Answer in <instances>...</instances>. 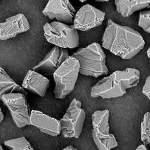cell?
Segmentation results:
<instances>
[{
    "label": "cell",
    "mask_w": 150,
    "mask_h": 150,
    "mask_svg": "<svg viewBox=\"0 0 150 150\" xmlns=\"http://www.w3.org/2000/svg\"><path fill=\"white\" fill-rule=\"evenodd\" d=\"M142 35L127 26L109 19L102 37V47L124 59L136 56L145 46Z\"/></svg>",
    "instance_id": "obj_1"
},
{
    "label": "cell",
    "mask_w": 150,
    "mask_h": 150,
    "mask_svg": "<svg viewBox=\"0 0 150 150\" xmlns=\"http://www.w3.org/2000/svg\"><path fill=\"white\" fill-rule=\"evenodd\" d=\"M71 57L78 60L80 73L82 75L98 78L109 73L106 65V55L98 43H93L86 47L79 49Z\"/></svg>",
    "instance_id": "obj_2"
},
{
    "label": "cell",
    "mask_w": 150,
    "mask_h": 150,
    "mask_svg": "<svg viewBox=\"0 0 150 150\" xmlns=\"http://www.w3.org/2000/svg\"><path fill=\"white\" fill-rule=\"evenodd\" d=\"M79 73L80 64L78 60L71 56L69 57L53 75L55 82V98H64L73 91Z\"/></svg>",
    "instance_id": "obj_3"
},
{
    "label": "cell",
    "mask_w": 150,
    "mask_h": 150,
    "mask_svg": "<svg viewBox=\"0 0 150 150\" xmlns=\"http://www.w3.org/2000/svg\"><path fill=\"white\" fill-rule=\"evenodd\" d=\"M44 35L46 40L52 45L62 48L74 49L79 45L78 30L73 25L54 21L43 26Z\"/></svg>",
    "instance_id": "obj_4"
},
{
    "label": "cell",
    "mask_w": 150,
    "mask_h": 150,
    "mask_svg": "<svg viewBox=\"0 0 150 150\" xmlns=\"http://www.w3.org/2000/svg\"><path fill=\"white\" fill-rule=\"evenodd\" d=\"M86 114L82 103L74 98L61 120V135L66 138L78 139L82 132Z\"/></svg>",
    "instance_id": "obj_5"
},
{
    "label": "cell",
    "mask_w": 150,
    "mask_h": 150,
    "mask_svg": "<svg viewBox=\"0 0 150 150\" xmlns=\"http://www.w3.org/2000/svg\"><path fill=\"white\" fill-rule=\"evenodd\" d=\"M0 98L9 110L12 119L18 127L22 128L31 125V113L25 95L22 93H11L0 96Z\"/></svg>",
    "instance_id": "obj_6"
},
{
    "label": "cell",
    "mask_w": 150,
    "mask_h": 150,
    "mask_svg": "<svg viewBox=\"0 0 150 150\" xmlns=\"http://www.w3.org/2000/svg\"><path fill=\"white\" fill-rule=\"evenodd\" d=\"M105 19V12L87 4L77 11L73 25L78 30L86 31L101 25Z\"/></svg>",
    "instance_id": "obj_7"
},
{
    "label": "cell",
    "mask_w": 150,
    "mask_h": 150,
    "mask_svg": "<svg viewBox=\"0 0 150 150\" xmlns=\"http://www.w3.org/2000/svg\"><path fill=\"white\" fill-rule=\"evenodd\" d=\"M77 12L69 0H49L43 14L50 19L64 23H73Z\"/></svg>",
    "instance_id": "obj_8"
},
{
    "label": "cell",
    "mask_w": 150,
    "mask_h": 150,
    "mask_svg": "<svg viewBox=\"0 0 150 150\" xmlns=\"http://www.w3.org/2000/svg\"><path fill=\"white\" fill-rule=\"evenodd\" d=\"M69 57L66 49L55 46L46 55L39 64L33 67V70L42 74L54 75Z\"/></svg>",
    "instance_id": "obj_9"
},
{
    "label": "cell",
    "mask_w": 150,
    "mask_h": 150,
    "mask_svg": "<svg viewBox=\"0 0 150 150\" xmlns=\"http://www.w3.org/2000/svg\"><path fill=\"white\" fill-rule=\"evenodd\" d=\"M126 89L118 82L112 74L100 80L93 86L91 96L93 98L101 97L102 98H117L126 93Z\"/></svg>",
    "instance_id": "obj_10"
},
{
    "label": "cell",
    "mask_w": 150,
    "mask_h": 150,
    "mask_svg": "<svg viewBox=\"0 0 150 150\" xmlns=\"http://www.w3.org/2000/svg\"><path fill=\"white\" fill-rule=\"evenodd\" d=\"M30 28L27 18L23 14L19 13L9 17L0 24V39L8 40L16 37L18 34L26 32Z\"/></svg>",
    "instance_id": "obj_11"
},
{
    "label": "cell",
    "mask_w": 150,
    "mask_h": 150,
    "mask_svg": "<svg viewBox=\"0 0 150 150\" xmlns=\"http://www.w3.org/2000/svg\"><path fill=\"white\" fill-rule=\"evenodd\" d=\"M30 122L32 126L49 136H57L61 134L60 121L40 111L33 110L31 112Z\"/></svg>",
    "instance_id": "obj_12"
},
{
    "label": "cell",
    "mask_w": 150,
    "mask_h": 150,
    "mask_svg": "<svg viewBox=\"0 0 150 150\" xmlns=\"http://www.w3.org/2000/svg\"><path fill=\"white\" fill-rule=\"evenodd\" d=\"M50 85V81L43 74L29 70L25 76L22 87L40 97H44Z\"/></svg>",
    "instance_id": "obj_13"
},
{
    "label": "cell",
    "mask_w": 150,
    "mask_h": 150,
    "mask_svg": "<svg viewBox=\"0 0 150 150\" xmlns=\"http://www.w3.org/2000/svg\"><path fill=\"white\" fill-rule=\"evenodd\" d=\"M118 13L122 17H129L134 12L147 8L150 0H115Z\"/></svg>",
    "instance_id": "obj_14"
},
{
    "label": "cell",
    "mask_w": 150,
    "mask_h": 150,
    "mask_svg": "<svg viewBox=\"0 0 150 150\" xmlns=\"http://www.w3.org/2000/svg\"><path fill=\"white\" fill-rule=\"evenodd\" d=\"M112 75L126 90L137 86L140 81V71L134 68H127L122 71L117 70Z\"/></svg>",
    "instance_id": "obj_15"
},
{
    "label": "cell",
    "mask_w": 150,
    "mask_h": 150,
    "mask_svg": "<svg viewBox=\"0 0 150 150\" xmlns=\"http://www.w3.org/2000/svg\"><path fill=\"white\" fill-rule=\"evenodd\" d=\"M109 110L105 109L94 112L92 115V126L93 127L92 132L100 135L109 134Z\"/></svg>",
    "instance_id": "obj_16"
},
{
    "label": "cell",
    "mask_w": 150,
    "mask_h": 150,
    "mask_svg": "<svg viewBox=\"0 0 150 150\" xmlns=\"http://www.w3.org/2000/svg\"><path fill=\"white\" fill-rule=\"evenodd\" d=\"M11 93H22L27 95V91L12 79L1 67L0 71V96Z\"/></svg>",
    "instance_id": "obj_17"
},
{
    "label": "cell",
    "mask_w": 150,
    "mask_h": 150,
    "mask_svg": "<svg viewBox=\"0 0 150 150\" xmlns=\"http://www.w3.org/2000/svg\"><path fill=\"white\" fill-rule=\"evenodd\" d=\"M92 135L93 141L98 150H111L118 146V142L113 134L100 135L92 132Z\"/></svg>",
    "instance_id": "obj_18"
},
{
    "label": "cell",
    "mask_w": 150,
    "mask_h": 150,
    "mask_svg": "<svg viewBox=\"0 0 150 150\" xmlns=\"http://www.w3.org/2000/svg\"><path fill=\"white\" fill-rule=\"evenodd\" d=\"M4 144L10 150H34L30 143L23 136L6 141Z\"/></svg>",
    "instance_id": "obj_19"
},
{
    "label": "cell",
    "mask_w": 150,
    "mask_h": 150,
    "mask_svg": "<svg viewBox=\"0 0 150 150\" xmlns=\"http://www.w3.org/2000/svg\"><path fill=\"white\" fill-rule=\"evenodd\" d=\"M141 140L145 145L150 144V112L144 115L141 126Z\"/></svg>",
    "instance_id": "obj_20"
},
{
    "label": "cell",
    "mask_w": 150,
    "mask_h": 150,
    "mask_svg": "<svg viewBox=\"0 0 150 150\" xmlns=\"http://www.w3.org/2000/svg\"><path fill=\"white\" fill-rule=\"evenodd\" d=\"M138 26L146 33H150V10L140 12Z\"/></svg>",
    "instance_id": "obj_21"
},
{
    "label": "cell",
    "mask_w": 150,
    "mask_h": 150,
    "mask_svg": "<svg viewBox=\"0 0 150 150\" xmlns=\"http://www.w3.org/2000/svg\"><path fill=\"white\" fill-rule=\"evenodd\" d=\"M142 93L150 100V75L147 77L145 81L142 89Z\"/></svg>",
    "instance_id": "obj_22"
},
{
    "label": "cell",
    "mask_w": 150,
    "mask_h": 150,
    "mask_svg": "<svg viewBox=\"0 0 150 150\" xmlns=\"http://www.w3.org/2000/svg\"><path fill=\"white\" fill-rule=\"evenodd\" d=\"M136 150H148V149L146 148V146L144 144H143V145H139L138 147L137 148V149Z\"/></svg>",
    "instance_id": "obj_23"
},
{
    "label": "cell",
    "mask_w": 150,
    "mask_h": 150,
    "mask_svg": "<svg viewBox=\"0 0 150 150\" xmlns=\"http://www.w3.org/2000/svg\"><path fill=\"white\" fill-rule=\"evenodd\" d=\"M4 119V115L3 114V111H2V109L1 108V109H0V122H2Z\"/></svg>",
    "instance_id": "obj_24"
},
{
    "label": "cell",
    "mask_w": 150,
    "mask_h": 150,
    "mask_svg": "<svg viewBox=\"0 0 150 150\" xmlns=\"http://www.w3.org/2000/svg\"><path fill=\"white\" fill-rule=\"evenodd\" d=\"M62 150H78L76 148H75L74 147H73V146L71 145H70V146H68L67 147L64 148Z\"/></svg>",
    "instance_id": "obj_25"
},
{
    "label": "cell",
    "mask_w": 150,
    "mask_h": 150,
    "mask_svg": "<svg viewBox=\"0 0 150 150\" xmlns=\"http://www.w3.org/2000/svg\"><path fill=\"white\" fill-rule=\"evenodd\" d=\"M147 55L149 57V58L150 59V47L148 49V51H147Z\"/></svg>",
    "instance_id": "obj_26"
},
{
    "label": "cell",
    "mask_w": 150,
    "mask_h": 150,
    "mask_svg": "<svg viewBox=\"0 0 150 150\" xmlns=\"http://www.w3.org/2000/svg\"><path fill=\"white\" fill-rule=\"evenodd\" d=\"M96 1L98 2H106L108 1L109 0H96Z\"/></svg>",
    "instance_id": "obj_27"
},
{
    "label": "cell",
    "mask_w": 150,
    "mask_h": 150,
    "mask_svg": "<svg viewBox=\"0 0 150 150\" xmlns=\"http://www.w3.org/2000/svg\"><path fill=\"white\" fill-rule=\"evenodd\" d=\"M79 1L80 2H81V3H84V2H85L86 1H87V0H79Z\"/></svg>",
    "instance_id": "obj_28"
},
{
    "label": "cell",
    "mask_w": 150,
    "mask_h": 150,
    "mask_svg": "<svg viewBox=\"0 0 150 150\" xmlns=\"http://www.w3.org/2000/svg\"><path fill=\"white\" fill-rule=\"evenodd\" d=\"M0 150H4V149H3V146L1 145L0 146Z\"/></svg>",
    "instance_id": "obj_29"
},
{
    "label": "cell",
    "mask_w": 150,
    "mask_h": 150,
    "mask_svg": "<svg viewBox=\"0 0 150 150\" xmlns=\"http://www.w3.org/2000/svg\"><path fill=\"white\" fill-rule=\"evenodd\" d=\"M147 8H150V4H149V6H148V7H147Z\"/></svg>",
    "instance_id": "obj_30"
}]
</instances>
